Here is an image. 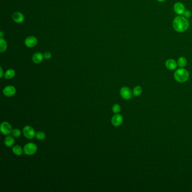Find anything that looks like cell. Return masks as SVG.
<instances>
[{
  "label": "cell",
  "mask_w": 192,
  "mask_h": 192,
  "mask_svg": "<svg viewBox=\"0 0 192 192\" xmlns=\"http://www.w3.org/2000/svg\"><path fill=\"white\" fill-rule=\"evenodd\" d=\"M189 25L187 18L182 16H177L174 19L172 23L173 28L177 32L182 33L185 32Z\"/></svg>",
  "instance_id": "6da1fadb"
},
{
  "label": "cell",
  "mask_w": 192,
  "mask_h": 192,
  "mask_svg": "<svg viewBox=\"0 0 192 192\" xmlns=\"http://www.w3.org/2000/svg\"><path fill=\"white\" fill-rule=\"evenodd\" d=\"M174 78L176 81L183 83L188 81L189 78V73L187 70H185L184 68H181L177 69L175 72Z\"/></svg>",
  "instance_id": "7a4b0ae2"
},
{
  "label": "cell",
  "mask_w": 192,
  "mask_h": 192,
  "mask_svg": "<svg viewBox=\"0 0 192 192\" xmlns=\"http://www.w3.org/2000/svg\"><path fill=\"white\" fill-rule=\"evenodd\" d=\"M37 145L33 143H29L25 145L23 151L26 155H34L37 151Z\"/></svg>",
  "instance_id": "3957f363"
},
{
  "label": "cell",
  "mask_w": 192,
  "mask_h": 192,
  "mask_svg": "<svg viewBox=\"0 0 192 192\" xmlns=\"http://www.w3.org/2000/svg\"><path fill=\"white\" fill-rule=\"evenodd\" d=\"M0 131L4 135H6V136L9 135L12 132V126L8 122L4 121L1 125Z\"/></svg>",
  "instance_id": "277c9868"
},
{
  "label": "cell",
  "mask_w": 192,
  "mask_h": 192,
  "mask_svg": "<svg viewBox=\"0 0 192 192\" xmlns=\"http://www.w3.org/2000/svg\"><path fill=\"white\" fill-rule=\"evenodd\" d=\"M23 135L26 138L33 139L36 137V132L33 127L31 126H25L23 129Z\"/></svg>",
  "instance_id": "5b68a950"
},
{
  "label": "cell",
  "mask_w": 192,
  "mask_h": 192,
  "mask_svg": "<svg viewBox=\"0 0 192 192\" xmlns=\"http://www.w3.org/2000/svg\"><path fill=\"white\" fill-rule=\"evenodd\" d=\"M119 93L121 97L125 100H130L132 97V95H133L131 89L126 86L122 87L120 89Z\"/></svg>",
  "instance_id": "8992f818"
},
{
  "label": "cell",
  "mask_w": 192,
  "mask_h": 192,
  "mask_svg": "<svg viewBox=\"0 0 192 192\" xmlns=\"http://www.w3.org/2000/svg\"><path fill=\"white\" fill-rule=\"evenodd\" d=\"M16 92H17V90L15 87L12 85L6 86L3 89V94L5 96L8 98H10L14 96L15 94H16Z\"/></svg>",
  "instance_id": "52a82bcc"
},
{
  "label": "cell",
  "mask_w": 192,
  "mask_h": 192,
  "mask_svg": "<svg viewBox=\"0 0 192 192\" xmlns=\"http://www.w3.org/2000/svg\"><path fill=\"white\" fill-rule=\"evenodd\" d=\"M123 118L122 116L119 113L115 114L112 118L111 122L112 124L115 127H118L121 126L123 123Z\"/></svg>",
  "instance_id": "ba28073f"
},
{
  "label": "cell",
  "mask_w": 192,
  "mask_h": 192,
  "mask_svg": "<svg viewBox=\"0 0 192 192\" xmlns=\"http://www.w3.org/2000/svg\"><path fill=\"white\" fill-rule=\"evenodd\" d=\"M174 10L179 15H181L184 14L185 11V8L184 5L181 2H176L174 5Z\"/></svg>",
  "instance_id": "9c48e42d"
},
{
  "label": "cell",
  "mask_w": 192,
  "mask_h": 192,
  "mask_svg": "<svg viewBox=\"0 0 192 192\" xmlns=\"http://www.w3.org/2000/svg\"><path fill=\"white\" fill-rule=\"evenodd\" d=\"M37 44V39L34 36L28 37L25 40V45L28 47H33L36 46Z\"/></svg>",
  "instance_id": "30bf717a"
},
{
  "label": "cell",
  "mask_w": 192,
  "mask_h": 192,
  "mask_svg": "<svg viewBox=\"0 0 192 192\" xmlns=\"http://www.w3.org/2000/svg\"><path fill=\"white\" fill-rule=\"evenodd\" d=\"M165 66L168 70H176L177 68V63L175 60H174L172 59H169L166 61Z\"/></svg>",
  "instance_id": "8fae6325"
},
{
  "label": "cell",
  "mask_w": 192,
  "mask_h": 192,
  "mask_svg": "<svg viewBox=\"0 0 192 192\" xmlns=\"http://www.w3.org/2000/svg\"><path fill=\"white\" fill-rule=\"evenodd\" d=\"M12 18L13 21L17 23H22L24 20V17L23 14L20 12H15L13 13Z\"/></svg>",
  "instance_id": "7c38bea8"
},
{
  "label": "cell",
  "mask_w": 192,
  "mask_h": 192,
  "mask_svg": "<svg viewBox=\"0 0 192 192\" xmlns=\"http://www.w3.org/2000/svg\"><path fill=\"white\" fill-rule=\"evenodd\" d=\"M44 55L41 53H36L32 57V60L36 64H40L44 59Z\"/></svg>",
  "instance_id": "4fadbf2b"
},
{
  "label": "cell",
  "mask_w": 192,
  "mask_h": 192,
  "mask_svg": "<svg viewBox=\"0 0 192 192\" xmlns=\"http://www.w3.org/2000/svg\"><path fill=\"white\" fill-rule=\"evenodd\" d=\"M14 138V137L13 136H12L8 135V136L5 139V145L7 147H11L14 145V144L15 143V139Z\"/></svg>",
  "instance_id": "5bb4252c"
},
{
  "label": "cell",
  "mask_w": 192,
  "mask_h": 192,
  "mask_svg": "<svg viewBox=\"0 0 192 192\" xmlns=\"http://www.w3.org/2000/svg\"><path fill=\"white\" fill-rule=\"evenodd\" d=\"M12 153L15 155H18L20 156L23 154V153L24 152V151L23 150L22 148L19 145H15L12 148Z\"/></svg>",
  "instance_id": "9a60e30c"
},
{
  "label": "cell",
  "mask_w": 192,
  "mask_h": 192,
  "mask_svg": "<svg viewBox=\"0 0 192 192\" xmlns=\"http://www.w3.org/2000/svg\"><path fill=\"white\" fill-rule=\"evenodd\" d=\"M15 76V71L12 69L7 70L4 74V77L6 79H12Z\"/></svg>",
  "instance_id": "2e32d148"
},
{
  "label": "cell",
  "mask_w": 192,
  "mask_h": 192,
  "mask_svg": "<svg viewBox=\"0 0 192 192\" xmlns=\"http://www.w3.org/2000/svg\"><path fill=\"white\" fill-rule=\"evenodd\" d=\"M177 63V66L180 68H184L187 64V60L185 57H181L178 59Z\"/></svg>",
  "instance_id": "e0dca14e"
},
{
  "label": "cell",
  "mask_w": 192,
  "mask_h": 192,
  "mask_svg": "<svg viewBox=\"0 0 192 192\" xmlns=\"http://www.w3.org/2000/svg\"><path fill=\"white\" fill-rule=\"evenodd\" d=\"M142 91H143V90H142V87L140 86H137L134 87V90L132 91V94L134 96H138L142 94Z\"/></svg>",
  "instance_id": "ac0fdd59"
},
{
  "label": "cell",
  "mask_w": 192,
  "mask_h": 192,
  "mask_svg": "<svg viewBox=\"0 0 192 192\" xmlns=\"http://www.w3.org/2000/svg\"><path fill=\"white\" fill-rule=\"evenodd\" d=\"M7 49V43L4 39L1 38L0 39V51L3 53L6 51Z\"/></svg>",
  "instance_id": "d6986e66"
},
{
  "label": "cell",
  "mask_w": 192,
  "mask_h": 192,
  "mask_svg": "<svg viewBox=\"0 0 192 192\" xmlns=\"http://www.w3.org/2000/svg\"><path fill=\"white\" fill-rule=\"evenodd\" d=\"M36 138L37 140H43L46 138V134L44 132L42 131H38L36 134Z\"/></svg>",
  "instance_id": "ffe728a7"
},
{
  "label": "cell",
  "mask_w": 192,
  "mask_h": 192,
  "mask_svg": "<svg viewBox=\"0 0 192 192\" xmlns=\"http://www.w3.org/2000/svg\"><path fill=\"white\" fill-rule=\"evenodd\" d=\"M121 110V108L118 104H115L112 106V111L115 114L119 113Z\"/></svg>",
  "instance_id": "44dd1931"
},
{
  "label": "cell",
  "mask_w": 192,
  "mask_h": 192,
  "mask_svg": "<svg viewBox=\"0 0 192 192\" xmlns=\"http://www.w3.org/2000/svg\"><path fill=\"white\" fill-rule=\"evenodd\" d=\"M11 134L14 138H19L21 136V130L18 129H15L12 130Z\"/></svg>",
  "instance_id": "7402d4cb"
},
{
  "label": "cell",
  "mask_w": 192,
  "mask_h": 192,
  "mask_svg": "<svg viewBox=\"0 0 192 192\" xmlns=\"http://www.w3.org/2000/svg\"><path fill=\"white\" fill-rule=\"evenodd\" d=\"M184 15V17H185L186 18H189L192 16V13L189 10H185Z\"/></svg>",
  "instance_id": "603a6c76"
},
{
  "label": "cell",
  "mask_w": 192,
  "mask_h": 192,
  "mask_svg": "<svg viewBox=\"0 0 192 192\" xmlns=\"http://www.w3.org/2000/svg\"><path fill=\"white\" fill-rule=\"evenodd\" d=\"M44 57L46 59H49L51 57V54L49 51H47L44 54Z\"/></svg>",
  "instance_id": "cb8c5ba5"
},
{
  "label": "cell",
  "mask_w": 192,
  "mask_h": 192,
  "mask_svg": "<svg viewBox=\"0 0 192 192\" xmlns=\"http://www.w3.org/2000/svg\"><path fill=\"white\" fill-rule=\"evenodd\" d=\"M4 76V72H3L2 68L1 67V74H0V77L2 78Z\"/></svg>",
  "instance_id": "d4e9b609"
},
{
  "label": "cell",
  "mask_w": 192,
  "mask_h": 192,
  "mask_svg": "<svg viewBox=\"0 0 192 192\" xmlns=\"http://www.w3.org/2000/svg\"><path fill=\"white\" fill-rule=\"evenodd\" d=\"M3 34H4L3 32L1 31V38H3Z\"/></svg>",
  "instance_id": "484cf974"
},
{
  "label": "cell",
  "mask_w": 192,
  "mask_h": 192,
  "mask_svg": "<svg viewBox=\"0 0 192 192\" xmlns=\"http://www.w3.org/2000/svg\"><path fill=\"white\" fill-rule=\"evenodd\" d=\"M158 2H164L165 1H166V0H157Z\"/></svg>",
  "instance_id": "4316f807"
}]
</instances>
